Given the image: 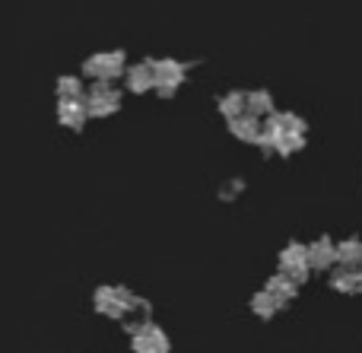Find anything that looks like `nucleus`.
Here are the masks:
<instances>
[{
  "label": "nucleus",
  "instance_id": "obj_18",
  "mask_svg": "<svg viewBox=\"0 0 362 353\" xmlns=\"http://www.w3.org/2000/svg\"><path fill=\"white\" fill-rule=\"evenodd\" d=\"M223 188H226V191H223V197H235V195H238V188H242V182H238V178H232V182H226V185H223Z\"/></svg>",
  "mask_w": 362,
  "mask_h": 353
},
{
  "label": "nucleus",
  "instance_id": "obj_15",
  "mask_svg": "<svg viewBox=\"0 0 362 353\" xmlns=\"http://www.w3.org/2000/svg\"><path fill=\"white\" fill-rule=\"evenodd\" d=\"M337 261L346 267H356L362 265V242L359 239H344L337 245Z\"/></svg>",
  "mask_w": 362,
  "mask_h": 353
},
{
  "label": "nucleus",
  "instance_id": "obj_19",
  "mask_svg": "<svg viewBox=\"0 0 362 353\" xmlns=\"http://www.w3.org/2000/svg\"><path fill=\"white\" fill-rule=\"evenodd\" d=\"M359 277H362V267H359Z\"/></svg>",
  "mask_w": 362,
  "mask_h": 353
},
{
  "label": "nucleus",
  "instance_id": "obj_5",
  "mask_svg": "<svg viewBox=\"0 0 362 353\" xmlns=\"http://www.w3.org/2000/svg\"><path fill=\"white\" fill-rule=\"evenodd\" d=\"M86 74L93 76V80H115L118 74H124V54L121 51H105V54H93L86 61Z\"/></svg>",
  "mask_w": 362,
  "mask_h": 353
},
{
  "label": "nucleus",
  "instance_id": "obj_14",
  "mask_svg": "<svg viewBox=\"0 0 362 353\" xmlns=\"http://www.w3.org/2000/svg\"><path fill=\"white\" fill-rule=\"evenodd\" d=\"M219 112L226 115V118H242V115H248V96L245 93H229L219 99Z\"/></svg>",
  "mask_w": 362,
  "mask_h": 353
},
{
  "label": "nucleus",
  "instance_id": "obj_8",
  "mask_svg": "<svg viewBox=\"0 0 362 353\" xmlns=\"http://www.w3.org/2000/svg\"><path fill=\"white\" fill-rule=\"evenodd\" d=\"M127 89H131V93H146V89H156V67H153V61L134 64V67L127 70Z\"/></svg>",
  "mask_w": 362,
  "mask_h": 353
},
{
  "label": "nucleus",
  "instance_id": "obj_2",
  "mask_svg": "<svg viewBox=\"0 0 362 353\" xmlns=\"http://www.w3.org/2000/svg\"><path fill=\"white\" fill-rule=\"evenodd\" d=\"M131 350L134 353H169L172 350V341L159 325L153 322H144L137 331H131Z\"/></svg>",
  "mask_w": 362,
  "mask_h": 353
},
{
  "label": "nucleus",
  "instance_id": "obj_10",
  "mask_svg": "<svg viewBox=\"0 0 362 353\" xmlns=\"http://www.w3.org/2000/svg\"><path fill=\"white\" fill-rule=\"evenodd\" d=\"M308 252H312V267H318V271H327L331 265H340L337 245H334L331 239H318L315 245H308Z\"/></svg>",
  "mask_w": 362,
  "mask_h": 353
},
{
  "label": "nucleus",
  "instance_id": "obj_17",
  "mask_svg": "<svg viewBox=\"0 0 362 353\" xmlns=\"http://www.w3.org/2000/svg\"><path fill=\"white\" fill-rule=\"evenodd\" d=\"M57 96L61 99H83V83L76 76H61L57 80Z\"/></svg>",
  "mask_w": 362,
  "mask_h": 353
},
{
  "label": "nucleus",
  "instance_id": "obj_1",
  "mask_svg": "<svg viewBox=\"0 0 362 353\" xmlns=\"http://www.w3.org/2000/svg\"><path fill=\"white\" fill-rule=\"evenodd\" d=\"M93 303H95V312H102L108 318H127L134 312L146 318V312H150V306L144 299H137L134 293H127L124 287H99Z\"/></svg>",
  "mask_w": 362,
  "mask_h": 353
},
{
  "label": "nucleus",
  "instance_id": "obj_13",
  "mask_svg": "<svg viewBox=\"0 0 362 353\" xmlns=\"http://www.w3.org/2000/svg\"><path fill=\"white\" fill-rule=\"evenodd\" d=\"M280 309H283L280 299H276L270 290H261V293H255V296H251V312H255L257 318H274Z\"/></svg>",
  "mask_w": 362,
  "mask_h": 353
},
{
  "label": "nucleus",
  "instance_id": "obj_7",
  "mask_svg": "<svg viewBox=\"0 0 362 353\" xmlns=\"http://www.w3.org/2000/svg\"><path fill=\"white\" fill-rule=\"evenodd\" d=\"M86 118H89L86 99H61V105H57V121H61L64 127L80 131V127L86 125Z\"/></svg>",
  "mask_w": 362,
  "mask_h": 353
},
{
  "label": "nucleus",
  "instance_id": "obj_9",
  "mask_svg": "<svg viewBox=\"0 0 362 353\" xmlns=\"http://www.w3.org/2000/svg\"><path fill=\"white\" fill-rule=\"evenodd\" d=\"M264 290H270L276 299H280V306H286V303H293L296 299V293H299V280H293L289 274H274V277L264 284Z\"/></svg>",
  "mask_w": 362,
  "mask_h": 353
},
{
  "label": "nucleus",
  "instance_id": "obj_3",
  "mask_svg": "<svg viewBox=\"0 0 362 353\" xmlns=\"http://www.w3.org/2000/svg\"><path fill=\"white\" fill-rule=\"evenodd\" d=\"M280 271L302 284V280L308 277V271H312V252H308L302 242H289L280 252Z\"/></svg>",
  "mask_w": 362,
  "mask_h": 353
},
{
  "label": "nucleus",
  "instance_id": "obj_6",
  "mask_svg": "<svg viewBox=\"0 0 362 353\" xmlns=\"http://www.w3.org/2000/svg\"><path fill=\"white\" fill-rule=\"evenodd\" d=\"M153 67H156V89L163 96H172L181 86V80H185V64L172 61V57L153 61Z\"/></svg>",
  "mask_w": 362,
  "mask_h": 353
},
{
  "label": "nucleus",
  "instance_id": "obj_16",
  "mask_svg": "<svg viewBox=\"0 0 362 353\" xmlns=\"http://www.w3.org/2000/svg\"><path fill=\"white\" fill-rule=\"evenodd\" d=\"M248 112L257 115V118H270L274 115V99H270V93H264V89H255V93H248Z\"/></svg>",
  "mask_w": 362,
  "mask_h": 353
},
{
  "label": "nucleus",
  "instance_id": "obj_4",
  "mask_svg": "<svg viewBox=\"0 0 362 353\" xmlns=\"http://www.w3.org/2000/svg\"><path fill=\"white\" fill-rule=\"evenodd\" d=\"M86 105H89V115L95 118H105V115H115L121 108V93L108 83L95 80V86L86 93Z\"/></svg>",
  "mask_w": 362,
  "mask_h": 353
},
{
  "label": "nucleus",
  "instance_id": "obj_11",
  "mask_svg": "<svg viewBox=\"0 0 362 353\" xmlns=\"http://www.w3.org/2000/svg\"><path fill=\"white\" fill-rule=\"evenodd\" d=\"M331 287L334 290H340V293H356V290H362V277H359L356 267L340 265L337 271L331 274Z\"/></svg>",
  "mask_w": 362,
  "mask_h": 353
},
{
  "label": "nucleus",
  "instance_id": "obj_12",
  "mask_svg": "<svg viewBox=\"0 0 362 353\" xmlns=\"http://www.w3.org/2000/svg\"><path fill=\"white\" fill-rule=\"evenodd\" d=\"M229 131L235 134L238 140H248V144H257V134L264 131V127H257V115H242V118H232L229 121Z\"/></svg>",
  "mask_w": 362,
  "mask_h": 353
}]
</instances>
